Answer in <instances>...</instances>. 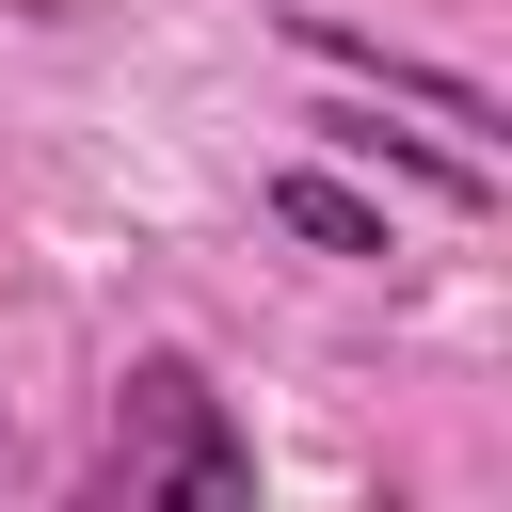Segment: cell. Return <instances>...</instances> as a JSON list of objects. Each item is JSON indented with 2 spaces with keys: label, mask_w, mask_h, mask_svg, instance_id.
Here are the masks:
<instances>
[{
  "label": "cell",
  "mask_w": 512,
  "mask_h": 512,
  "mask_svg": "<svg viewBox=\"0 0 512 512\" xmlns=\"http://www.w3.org/2000/svg\"><path fill=\"white\" fill-rule=\"evenodd\" d=\"M96 496H112V512H160V496H176V512H240V496H256V432L224 416V384H208L192 352H128Z\"/></svg>",
  "instance_id": "6da1fadb"
},
{
  "label": "cell",
  "mask_w": 512,
  "mask_h": 512,
  "mask_svg": "<svg viewBox=\"0 0 512 512\" xmlns=\"http://www.w3.org/2000/svg\"><path fill=\"white\" fill-rule=\"evenodd\" d=\"M304 48H320L336 80H368V96H416V112H432V128H464V144L496 128V96H480V80H448V64H416V48H384V32H336V16H304Z\"/></svg>",
  "instance_id": "7a4b0ae2"
},
{
  "label": "cell",
  "mask_w": 512,
  "mask_h": 512,
  "mask_svg": "<svg viewBox=\"0 0 512 512\" xmlns=\"http://www.w3.org/2000/svg\"><path fill=\"white\" fill-rule=\"evenodd\" d=\"M272 224H288V240H320V256H400V240H384V208H368L352 176H320V160H288V176H272Z\"/></svg>",
  "instance_id": "3957f363"
}]
</instances>
